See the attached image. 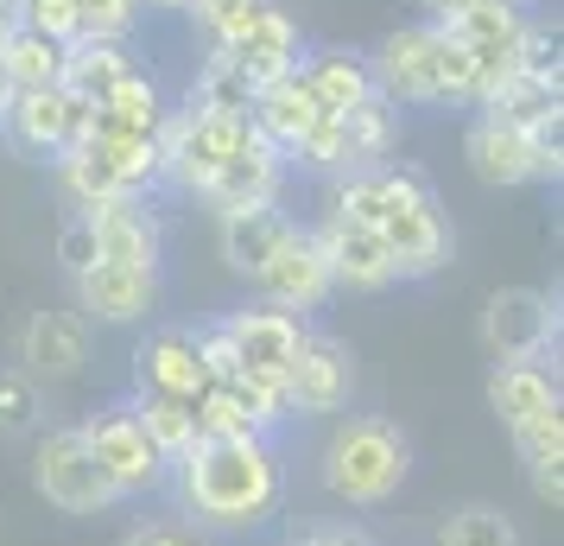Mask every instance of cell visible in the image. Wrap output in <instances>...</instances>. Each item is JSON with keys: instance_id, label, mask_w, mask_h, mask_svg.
<instances>
[{"instance_id": "1", "label": "cell", "mask_w": 564, "mask_h": 546, "mask_svg": "<svg viewBox=\"0 0 564 546\" xmlns=\"http://www.w3.org/2000/svg\"><path fill=\"white\" fill-rule=\"evenodd\" d=\"M178 490V508L191 527L204 534H248V527H267L285 502V464L273 439H197L184 451L172 477Z\"/></svg>"}, {"instance_id": "2", "label": "cell", "mask_w": 564, "mask_h": 546, "mask_svg": "<svg viewBox=\"0 0 564 546\" xmlns=\"http://www.w3.org/2000/svg\"><path fill=\"white\" fill-rule=\"evenodd\" d=\"M375 89L393 108H437V103H476V71L463 45L444 26L419 20V26H393L368 52Z\"/></svg>"}, {"instance_id": "3", "label": "cell", "mask_w": 564, "mask_h": 546, "mask_svg": "<svg viewBox=\"0 0 564 546\" xmlns=\"http://www.w3.org/2000/svg\"><path fill=\"white\" fill-rule=\"evenodd\" d=\"M317 477L336 502L349 508H381L400 495V483L412 477V439L400 432V419L387 414H356L343 419L317 458Z\"/></svg>"}, {"instance_id": "4", "label": "cell", "mask_w": 564, "mask_h": 546, "mask_svg": "<svg viewBox=\"0 0 564 546\" xmlns=\"http://www.w3.org/2000/svg\"><path fill=\"white\" fill-rule=\"evenodd\" d=\"M375 235L387 242L400 280H432V274H444L451 267V248H457L437 191L412 165H381V223H375Z\"/></svg>"}, {"instance_id": "5", "label": "cell", "mask_w": 564, "mask_h": 546, "mask_svg": "<svg viewBox=\"0 0 564 546\" xmlns=\"http://www.w3.org/2000/svg\"><path fill=\"white\" fill-rule=\"evenodd\" d=\"M254 133L248 115H209V108H165V121H159V179L191 191V197H204L209 179L241 153V140Z\"/></svg>"}, {"instance_id": "6", "label": "cell", "mask_w": 564, "mask_h": 546, "mask_svg": "<svg viewBox=\"0 0 564 546\" xmlns=\"http://www.w3.org/2000/svg\"><path fill=\"white\" fill-rule=\"evenodd\" d=\"M463 159H469V172L495 191H513V184H558L564 172V140L558 128H508V121H495V115H476L469 133H463Z\"/></svg>"}, {"instance_id": "7", "label": "cell", "mask_w": 564, "mask_h": 546, "mask_svg": "<svg viewBox=\"0 0 564 546\" xmlns=\"http://www.w3.org/2000/svg\"><path fill=\"white\" fill-rule=\"evenodd\" d=\"M32 483H39V495L57 515H108V508H121V495L102 477V464L89 458L77 426H52L32 445Z\"/></svg>"}, {"instance_id": "8", "label": "cell", "mask_w": 564, "mask_h": 546, "mask_svg": "<svg viewBox=\"0 0 564 546\" xmlns=\"http://www.w3.org/2000/svg\"><path fill=\"white\" fill-rule=\"evenodd\" d=\"M83 445H89V458L102 464V477L115 483V495L121 502H133V495H153L165 490V477H172V464L153 451V439L140 432V419H133L128 400H108L96 419H83L77 426Z\"/></svg>"}, {"instance_id": "9", "label": "cell", "mask_w": 564, "mask_h": 546, "mask_svg": "<svg viewBox=\"0 0 564 546\" xmlns=\"http://www.w3.org/2000/svg\"><path fill=\"white\" fill-rule=\"evenodd\" d=\"M482 350L488 363H545L558 343V299L539 287H501L482 306Z\"/></svg>"}, {"instance_id": "10", "label": "cell", "mask_w": 564, "mask_h": 546, "mask_svg": "<svg viewBox=\"0 0 564 546\" xmlns=\"http://www.w3.org/2000/svg\"><path fill=\"white\" fill-rule=\"evenodd\" d=\"M83 128H89V108H83L64 83H52V89H13V103L0 115V133H7L20 153L52 159V165L83 147Z\"/></svg>"}, {"instance_id": "11", "label": "cell", "mask_w": 564, "mask_h": 546, "mask_svg": "<svg viewBox=\"0 0 564 546\" xmlns=\"http://www.w3.org/2000/svg\"><path fill=\"white\" fill-rule=\"evenodd\" d=\"M280 394H285V414H299V419L343 414L349 394H356V356H349V343L330 338V331H305Z\"/></svg>"}, {"instance_id": "12", "label": "cell", "mask_w": 564, "mask_h": 546, "mask_svg": "<svg viewBox=\"0 0 564 546\" xmlns=\"http://www.w3.org/2000/svg\"><path fill=\"white\" fill-rule=\"evenodd\" d=\"M451 39L463 45L469 71H476V108L495 96V83L520 71V32H527V7L520 0H482L463 20H451Z\"/></svg>"}, {"instance_id": "13", "label": "cell", "mask_w": 564, "mask_h": 546, "mask_svg": "<svg viewBox=\"0 0 564 546\" xmlns=\"http://www.w3.org/2000/svg\"><path fill=\"white\" fill-rule=\"evenodd\" d=\"M254 292L260 306H273V312H317L324 299H330V260H324V248H317V235L305 229V223H292V229L280 235V248L260 260L254 274Z\"/></svg>"}, {"instance_id": "14", "label": "cell", "mask_w": 564, "mask_h": 546, "mask_svg": "<svg viewBox=\"0 0 564 546\" xmlns=\"http://www.w3.org/2000/svg\"><path fill=\"white\" fill-rule=\"evenodd\" d=\"M204 388L209 375H204V350H197V324H153L133 350V394L197 400Z\"/></svg>"}, {"instance_id": "15", "label": "cell", "mask_w": 564, "mask_h": 546, "mask_svg": "<svg viewBox=\"0 0 564 546\" xmlns=\"http://www.w3.org/2000/svg\"><path fill=\"white\" fill-rule=\"evenodd\" d=\"M216 324H223L241 375H260V382H285V368L305 343V324L292 312H273V306H241V312L216 318Z\"/></svg>"}, {"instance_id": "16", "label": "cell", "mask_w": 564, "mask_h": 546, "mask_svg": "<svg viewBox=\"0 0 564 546\" xmlns=\"http://www.w3.org/2000/svg\"><path fill=\"white\" fill-rule=\"evenodd\" d=\"M70 292H77L83 324H147L159 312V274L115 267V260H89L70 280Z\"/></svg>"}, {"instance_id": "17", "label": "cell", "mask_w": 564, "mask_h": 546, "mask_svg": "<svg viewBox=\"0 0 564 546\" xmlns=\"http://www.w3.org/2000/svg\"><path fill=\"white\" fill-rule=\"evenodd\" d=\"M89 235H96V260H115V267H140V274H159V248H165V229H159V210L147 197H108L96 210H77Z\"/></svg>"}, {"instance_id": "18", "label": "cell", "mask_w": 564, "mask_h": 546, "mask_svg": "<svg viewBox=\"0 0 564 546\" xmlns=\"http://www.w3.org/2000/svg\"><path fill=\"white\" fill-rule=\"evenodd\" d=\"M285 153L267 140V133H248L241 140V153L209 179V191H204V204L216 210V216H229V210H267V204H280V191H285Z\"/></svg>"}, {"instance_id": "19", "label": "cell", "mask_w": 564, "mask_h": 546, "mask_svg": "<svg viewBox=\"0 0 564 546\" xmlns=\"http://www.w3.org/2000/svg\"><path fill=\"white\" fill-rule=\"evenodd\" d=\"M311 235H317V248H324V260H330V287L336 292H387L393 280H400L387 242L375 229L349 223V216H324Z\"/></svg>"}, {"instance_id": "20", "label": "cell", "mask_w": 564, "mask_h": 546, "mask_svg": "<svg viewBox=\"0 0 564 546\" xmlns=\"http://www.w3.org/2000/svg\"><path fill=\"white\" fill-rule=\"evenodd\" d=\"M20 375L32 382H77L83 368H89V324L77 312H32L20 324Z\"/></svg>"}, {"instance_id": "21", "label": "cell", "mask_w": 564, "mask_h": 546, "mask_svg": "<svg viewBox=\"0 0 564 546\" xmlns=\"http://www.w3.org/2000/svg\"><path fill=\"white\" fill-rule=\"evenodd\" d=\"M223 52L241 64V77L254 83H273V77H285V71H299V57H305V39H299V20L285 13L280 0H267L254 20L241 26V39L235 45H223Z\"/></svg>"}, {"instance_id": "22", "label": "cell", "mask_w": 564, "mask_h": 546, "mask_svg": "<svg viewBox=\"0 0 564 546\" xmlns=\"http://www.w3.org/2000/svg\"><path fill=\"white\" fill-rule=\"evenodd\" d=\"M558 368L545 363H495L488 368V414L501 419V426H527L539 414H558Z\"/></svg>"}, {"instance_id": "23", "label": "cell", "mask_w": 564, "mask_h": 546, "mask_svg": "<svg viewBox=\"0 0 564 546\" xmlns=\"http://www.w3.org/2000/svg\"><path fill=\"white\" fill-rule=\"evenodd\" d=\"M299 77H305V89L317 96L324 115H349V108H361L368 96H381V89H375V71H368V52H343V45L305 52L299 57Z\"/></svg>"}, {"instance_id": "24", "label": "cell", "mask_w": 564, "mask_h": 546, "mask_svg": "<svg viewBox=\"0 0 564 546\" xmlns=\"http://www.w3.org/2000/svg\"><path fill=\"white\" fill-rule=\"evenodd\" d=\"M248 121H254L280 153H292L299 140H305L317 121H324V108H317V96L305 89V77L299 71H285V77H273V83H260V96H254V108H248Z\"/></svg>"}, {"instance_id": "25", "label": "cell", "mask_w": 564, "mask_h": 546, "mask_svg": "<svg viewBox=\"0 0 564 546\" xmlns=\"http://www.w3.org/2000/svg\"><path fill=\"white\" fill-rule=\"evenodd\" d=\"M476 115H495V121H508V128H564V83L558 77H533V71H513V77L495 83V96H488Z\"/></svg>"}, {"instance_id": "26", "label": "cell", "mask_w": 564, "mask_h": 546, "mask_svg": "<svg viewBox=\"0 0 564 546\" xmlns=\"http://www.w3.org/2000/svg\"><path fill=\"white\" fill-rule=\"evenodd\" d=\"M128 71H140L128 57V45H115V39H70V45H64V77L57 83H64L83 108H96Z\"/></svg>"}, {"instance_id": "27", "label": "cell", "mask_w": 564, "mask_h": 546, "mask_svg": "<svg viewBox=\"0 0 564 546\" xmlns=\"http://www.w3.org/2000/svg\"><path fill=\"white\" fill-rule=\"evenodd\" d=\"M508 439H513V451H520V464H527L533 495L558 508V502H564V470H558L564 464V407H558V414L527 419V426H513Z\"/></svg>"}, {"instance_id": "28", "label": "cell", "mask_w": 564, "mask_h": 546, "mask_svg": "<svg viewBox=\"0 0 564 546\" xmlns=\"http://www.w3.org/2000/svg\"><path fill=\"white\" fill-rule=\"evenodd\" d=\"M216 223H223V260H229L235 274H248V280L260 274V260L280 248V235L292 229V216H285L280 204H267V210H229V216H216Z\"/></svg>"}, {"instance_id": "29", "label": "cell", "mask_w": 564, "mask_h": 546, "mask_svg": "<svg viewBox=\"0 0 564 546\" xmlns=\"http://www.w3.org/2000/svg\"><path fill=\"white\" fill-rule=\"evenodd\" d=\"M393 140H400V115L393 103L368 96L361 108L343 115V147H349V172H368V165H393Z\"/></svg>"}, {"instance_id": "30", "label": "cell", "mask_w": 564, "mask_h": 546, "mask_svg": "<svg viewBox=\"0 0 564 546\" xmlns=\"http://www.w3.org/2000/svg\"><path fill=\"white\" fill-rule=\"evenodd\" d=\"M0 77L13 83V89H52V83L64 77V45L45 39V32L13 26L7 45H0Z\"/></svg>"}, {"instance_id": "31", "label": "cell", "mask_w": 564, "mask_h": 546, "mask_svg": "<svg viewBox=\"0 0 564 546\" xmlns=\"http://www.w3.org/2000/svg\"><path fill=\"white\" fill-rule=\"evenodd\" d=\"M140 432L153 439V451L165 464H178L184 451L197 445V419H191V400H172V394H128Z\"/></svg>"}, {"instance_id": "32", "label": "cell", "mask_w": 564, "mask_h": 546, "mask_svg": "<svg viewBox=\"0 0 564 546\" xmlns=\"http://www.w3.org/2000/svg\"><path fill=\"white\" fill-rule=\"evenodd\" d=\"M254 96H260V89L241 77V64H235L229 52H209L204 64H197V77H191V96H184V103L209 108V115H248Z\"/></svg>"}, {"instance_id": "33", "label": "cell", "mask_w": 564, "mask_h": 546, "mask_svg": "<svg viewBox=\"0 0 564 546\" xmlns=\"http://www.w3.org/2000/svg\"><path fill=\"white\" fill-rule=\"evenodd\" d=\"M437 546H527L520 540V521L495 502H463L437 521Z\"/></svg>"}, {"instance_id": "34", "label": "cell", "mask_w": 564, "mask_h": 546, "mask_svg": "<svg viewBox=\"0 0 564 546\" xmlns=\"http://www.w3.org/2000/svg\"><path fill=\"white\" fill-rule=\"evenodd\" d=\"M191 419H197V439H248L254 432V414H248V400L229 382H209L191 400ZM254 439H267V432H254Z\"/></svg>"}, {"instance_id": "35", "label": "cell", "mask_w": 564, "mask_h": 546, "mask_svg": "<svg viewBox=\"0 0 564 546\" xmlns=\"http://www.w3.org/2000/svg\"><path fill=\"white\" fill-rule=\"evenodd\" d=\"M39 414H45L39 382L20 375V368H0V439H26L32 426H39Z\"/></svg>"}, {"instance_id": "36", "label": "cell", "mask_w": 564, "mask_h": 546, "mask_svg": "<svg viewBox=\"0 0 564 546\" xmlns=\"http://www.w3.org/2000/svg\"><path fill=\"white\" fill-rule=\"evenodd\" d=\"M260 7H267V0H191L184 13H191V20L204 26L209 52H223V45H235V39H241V26L254 20Z\"/></svg>"}, {"instance_id": "37", "label": "cell", "mask_w": 564, "mask_h": 546, "mask_svg": "<svg viewBox=\"0 0 564 546\" xmlns=\"http://www.w3.org/2000/svg\"><path fill=\"white\" fill-rule=\"evenodd\" d=\"M140 13H147L140 0H77V39H115V45H128Z\"/></svg>"}, {"instance_id": "38", "label": "cell", "mask_w": 564, "mask_h": 546, "mask_svg": "<svg viewBox=\"0 0 564 546\" xmlns=\"http://www.w3.org/2000/svg\"><path fill=\"white\" fill-rule=\"evenodd\" d=\"M7 13H13V26L45 32L57 45L77 39V0H7Z\"/></svg>"}, {"instance_id": "39", "label": "cell", "mask_w": 564, "mask_h": 546, "mask_svg": "<svg viewBox=\"0 0 564 546\" xmlns=\"http://www.w3.org/2000/svg\"><path fill=\"white\" fill-rule=\"evenodd\" d=\"M121 546H209L204 527H191L184 515H159V521H133Z\"/></svg>"}, {"instance_id": "40", "label": "cell", "mask_w": 564, "mask_h": 546, "mask_svg": "<svg viewBox=\"0 0 564 546\" xmlns=\"http://www.w3.org/2000/svg\"><path fill=\"white\" fill-rule=\"evenodd\" d=\"M57 260H64V274H70V280L96 260V235H89V223H83L77 210H70V223L57 229Z\"/></svg>"}, {"instance_id": "41", "label": "cell", "mask_w": 564, "mask_h": 546, "mask_svg": "<svg viewBox=\"0 0 564 546\" xmlns=\"http://www.w3.org/2000/svg\"><path fill=\"white\" fill-rule=\"evenodd\" d=\"M285 546H368L356 527H305V534H292Z\"/></svg>"}, {"instance_id": "42", "label": "cell", "mask_w": 564, "mask_h": 546, "mask_svg": "<svg viewBox=\"0 0 564 546\" xmlns=\"http://www.w3.org/2000/svg\"><path fill=\"white\" fill-rule=\"evenodd\" d=\"M419 7H425V20H432V26H451V20H463V13H469V7H482V0H419Z\"/></svg>"}, {"instance_id": "43", "label": "cell", "mask_w": 564, "mask_h": 546, "mask_svg": "<svg viewBox=\"0 0 564 546\" xmlns=\"http://www.w3.org/2000/svg\"><path fill=\"white\" fill-rule=\"evenodd\" d=\"M7 32H13V13H7V0H0V45H7Z\"/></svg>"}, {"instance_id": "44", "label": "cell", "mask_w": 564, "mask_h": 546, "mask_svg": "<svg viewBox=\"0 0 564 546\" xmlns=\"http://www.w3.org/2000/svg\"><path fill=\"white\" fill-rule=\"evenodd\" d=\"M7 103H13V83L0 77V115H7Z\"/></svg>"}, {"instance_id": "45", "label": "cell", "mask_w": 564, "mask_h": 546, "mask_svg": "<svg viewBox=\"0 0 564 546\" xmlns=\"http://www.w3.org/2000/svg\"><path fill=\"white\" fill-rule=\"evenodd\" d=\"M140 7H178V13H184V7H191V0H140Z\"/></svg>"}]
</instances>
